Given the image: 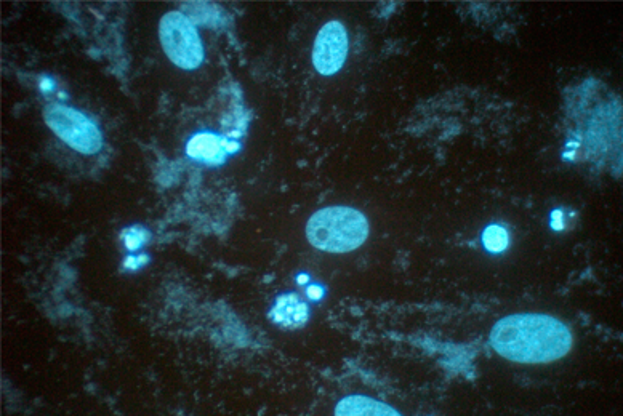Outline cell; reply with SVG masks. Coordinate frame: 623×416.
I'll return each mask as SVG.
<instances>
[{"instance_id": "cell-5", "label": "cell", "mask_w": 623, "mask_h": 416, "mask_svg": "<svg viewBox=\"0 0 623 416\" xmlns=\"http://www.w3.org/2000/svg\"><path fill=\"white\" fill-rule=\"evenodd\" d=\"M348 55V34L345 26L330 21L319 31L313 48V64L322 76H334L345 64Z\"/></svg>"}, {"instance_id": "cell-7", "label": "cell", "mask_w": 623, "mask_h": 416, "mask_svg": "<svg viewBox=\"0 0 623 416\" xmlns=\"http://www.w3.org/2000/svg\"><path fill=\"white\" fill-rule=\"evenodd\" d=\"M186 151L193 159L201 160L205 164L218 165L222 164L226 152L230 151V146L215 135L199 133L189 140Z\"/></svg>"}, {"instance_id": "cell-8", "label": "cell", "mask_w": 623, "mask_h": 416, "mask_svg": "<svg viewBox=\"0 0 623 416\" xmlns=\"http://www.w3.org/2000/svg\"><path fill=\"white\" fill-rule=\"evenodd\" d=\"M337 416H398L399 413L390 405L369 399V397L351 396L343 399L335 407Z\"/></svg>"}, {"instance_id": "cell-3", "label": "cell", "mask_w": 623, "mask_h": 416, "mask_svg": "<svg viewBox=\"0 0 623 416\" xmlns=\"http://www.w3.org/2000/svg\"><path fill=\"white\" fill-rule=\"evenodd\" d=\"M162 47L178 68L196 69L204 60V47L196 26L188 16L170 12L162 16L159 26Z\"/></svg>"}, {"instance_id": "cell-4", "label": "cell", "mask_w": 623, "mask_h": 416, "mask_svg": "<svg viewBox=\"0 0 623 416\" xmlns=\"http://www.w3.org/2000/svg\"><path fill=\"white\" fill-rule=\"evenodd\" d=\"M45 122L61 140L82 154H97L103 146L100 128L89 117L65 104H53L45 111Z\"/></svg>"}, {"instance_id": "cell-6", "label": "cell", "mask_w": 623, "mask_h": 416, "mask_svg": "<svg viewBox=\"0 0 623 416\" xmlns=\"http://www.w3.org/2000/svg\"><path fill=\"white\" fill-rule=\"evenodd\" d=\"M308 317H310L308 306L295 293L279 296L271 311V319L290 330L303 327L308 322Z\"/></svg>"}, {"instance_id": "cell-2", "label": "cell", "mask_w": 623, "mask_h": 416, "mask_svg": "<svg viewBox=\"0 0 623 416\" xmlns=\"http://www.w3.org/2000/svg\"><path fill=\"white\" fill-rule=\"evenodd\" d=\"M310 244L330 253H348L369 237V221L351 207H327L314 213L306 226Z\"/></svg>"}, {"instance_id": "cell-1", "label": "cell", "mask_w": 623, "mask_h": 416, "mask_svg": "<svg viewBox=\"0 0 623 416\" xmlns=\"http://www.w3.org/2000/svg\"><path fill=\"white\" fill-rule=\"evenodd\" d=\"M491 344L500 356L519 364H550L572 349L567 325L545 314H515L499 320Z\"/></svg>"}, {"instance_id": "cell-10", "label": "cell", "mask_w": 623, "mask_h": 416, "mask_svg": "<svg viewBox=\"0 0 623 416\" xmlns=\"http://www.w3.org/2000/svg\"><path fill=\"white\" fill-rule=\"evenodd\" d=\"M146 234H148V232L143 231V229L138 228V226L129 229V231H125V245H127V248H129V250H137V248H140L141 245L145 244V240L148 239V236H146Z\"/></svg>"}, {"instance_id": "cell-9", "label": "cell", "mask_w": 623, "mask_h": 416, "mask_svg": "<svg viewBox=\"0 0 623 416\" xmlns=\"http://www.w3.org/2000/svg\"><path fill=\"white\" fill-rule=\"evenodd\" d=\"M483 242L489 252L500 253L508 247L507 229L492 224L484 231Z\"/></svg>"}]
</instances>
